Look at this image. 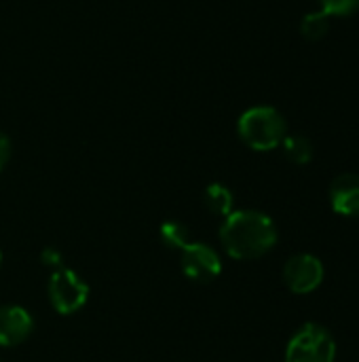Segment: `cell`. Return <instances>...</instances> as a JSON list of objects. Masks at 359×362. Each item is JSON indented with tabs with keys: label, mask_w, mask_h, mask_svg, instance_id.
Here are the masks:
<instances>
[{
	"label": "cell",
	"mask_w": 359,
	"mask_h": 362,
	"mask_svg": "<svg viewBox=\"0 0 359 362\" xmlns=\"http://www.w3.org/2000/svg\"><path fill=\"white\" fill-rule=\"evenodd\" d=\"M324 263L313 255H294L284 265V282L296 295H309L324 282Z\"/></svg>",
	"instance_id": "5"
},
{
	"label": "cell",
	"mask_w": 359,
	"mask_h": 362,
	"mask_svg": "<svg viewBox=\"0 0 359 362\" xmlns=\"http://www.w3.org/2000/svg\"><path fill=\"white\" fill-rule=\"evenodd\" d=\"M32 316L19 305L0 308V346L11 348L25 341L32 333Z\"/></svg>",
	"instance_id": "7"
},
{
	"label": "cell",
	"mask_w": 359,
	"mask_h": 362,
	"mask_svg": "<svg viewBox=\"0 0 359 362\" xmlns=\"http://www.w3.org/2000/svg\"><path fill=\"white\" fill-rule=\"evenodd\" d=\"M161 242L171 250H182L184 246L190 244V233H188L186 225H182L178 221H167L161 225Z\"/></svg>",
	"instance_id": "11"
},
{
	"label": "cell",
	"mask_w": 359,
	"mask_h": 362,
	"mask_svg": "<svg viewBox=\"0 0 359 362\" xmlns=\"http://www.w3.org/2000/svg\"><path fill=\"white\" fill-rule=\"evenodd\" d=\"M328 30H330V15H326L324 11L305 15L300 23V32L307 40H322L328 34Z\"/></svg>",
	"instance_id": "12"
},
{
	"label": "cell",
	"mask_w": 359,
	"mask_h": 362,
	"mask_svg": "<svg viewBox=\"0 0 359 362\" xmlns=\"http://www.w3.org/2000/svg\"><path fill=\"white\" fill-rule=\"evenodd\" d=\"M8 159H11V140L6 138V134L0 132V172L4 170Z\"/></svg>",
	"instance_id": "15"
},
{
	"label": "cell",
	"mask_w": 359,
	"mask_h": 362,
	"mask_svg": "<svg viewBox=\"0 0 359 362\" xmlns=\"http://www.w3.org/2000/svg\"><path fill=\"white\" fill-rule=\"evenodd\" d=\"M330 204L332 210L341 216L358 218L359 216V176L341 174L330 185Z\"/></svg>",
	"instance_id": "8"
},
{
	"label": "cell",
	"mask_w": 359,
	"mask_h": 362,
	"mask_svg": "<svg viewBox=\"0 0 359 362\" xmlns=\"http://www.w3.org/2000/svg\"><path fill=\"white\" fill-rule=\"evenodd\" d=\"M49 299L53 308L68 316L78 312L89 299V286L70 269H57L49 280Z\"/></svg>",
	"instance_id": "4"
},
{
	"label": "cell",
	"mask_w": 359,
	"mask_h": 362,
	"mask_svg": "<svg viewBox=\"0 0 359 362\" xmlns=\"http://www.w3.org/2000/svg\"><path fill=\"white\" fill-rule=\"evenodd\" d=\"M284 153L292 163L305 165L313 159V144L307 136L294 134V136H286L284 138Z\"/></svg>",
	"instance_id": "10"
},
{
	"label": "cell",
	"mask_w": 359,
	"mask_h": 362,
	"mask_svg": "<svg viewBox=\"0 0 359 362\" xmlns=\"http://www.w3.org/2000/svg\"><path fill=\"white\" fill-rule=\"evenodd\" d=\"M334 358L336 344L332 335L324 327L309 322L290 339L284 362H334Z\"/></svg>",
	"instance_id": "3"
},
{
	"label": "cell",
	"mask_w": 359,
	"mask_h": 362,
	"mask_svg": "<svg viewBox=\"0 0 359 362\" xmlns=\"http://www.w3.org/2000/svg\"><path fill=\"white\" fill-rule=\"evenodd\" d=\"M203 202H205L207 210L218 216H229L233 212V193L220 182H214L205 189Z\"/></svg>",
	"instance_id": "9"
},
{
	"label": "cell",
	"mask_w": 359,
	"mask_h": 362,
	"mask_svg": "<svg viewBox=\"0 0 359 362\" xmlns=\"http://www.w3.org/2000/svg\"><path fill=\"white\" fill-rule=\"evenodd\" d=\"M40 259H42V263H44V265H49V267H59V265H61V261H63V259H61V252H59V250H55V248H44Z\"/></svg>",
	"instance_id": "14"
},
{
	"label": "cell",
	"mask_w": 359,
	"mask_h": 362,
	"mask_svg": "<svg viewBox=\"0 0 359 362\" xmlns=\"http://www.w3.org/2000/svg\"><path fill=\"white\" fill-rule=\"evenodd\" d=\"M0 265H2V255H0Z\"/></svg>",
	"instance_id": "16"
},
{
	"label": "cell",
	"mask_w": 359,
	"mask_h": 362,
	"mask_svg": "<svg viewBox=\"0 0 359 362\" xmlns=\"http://www.w3.org/2000/svg\"><path fill=\"white\" fill-rule=\"evenodd\" d=\"M322 11L326 15H336V17H347L359 11V0H320Z\"/></svg>",
	"instance_id": "13"
},
{
	"label": "cell",
	"mask_w": 359,
	"mask_h": 362,
	"mask_svg": "<svg viewBox=\"0 0 359 362\" xmlns=\"http://www.w3.org/2000/svg\"><path fill=\"white\" fill-rule=\"evenodd\" d=\"M224 250L239 261H252L264 257L277 244L275 223L256 210L231 212L220 229Z\"/></svg>",
	"instance_id": "1"
},
{
	"label": "cell",
	"mask_w": 359,
	"mask_h": 362,
	"mask_svg": "<svg viewBox=\"0 0 359 362\" xmlns=\"http://www.w3.org/2000/svg\"><path fill=\"white\" fill-rule=\"evenodd\" d=\"M180 265H182L184 276L199 284H207V282L216 280L222 272V261H220L218 252L199 242H190L188 246L182 248Z\"/></svg>",
	"instance_id": "6"
},
{
	"label": "cell",
	"mask_w": 359,
	"mask_h": 362,
	"mask_svg": "<svg viewBox=\"0 0 359 362\" xmlns=\"http://www.w3.org/2000/svg\"><path fill=\"white\" fill-rule=\"evenodd\" d=\"M241 140L254 151H273L288 136L286 119L271 106H254L239 117L237 123Z\"/></svg>",
	"instance_id": "2"
}]
</instances>
